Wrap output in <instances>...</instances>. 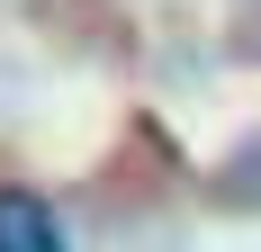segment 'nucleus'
<instances>
[{
	"label": "nucleus",
	"mask_w": 261,
	"mask_h": 252,
	"mask_svg": "<svg viewBox=\"0 0 261 252\" xmlns=\"http://www.w3.org/2000/svg\"><path fill=\"white\" fill-rule=\"evenodd\" d=\"M0 252H63V216L36 189H0Z\"/></svg>",
	"instance_id": "1"
}]
</instances>
